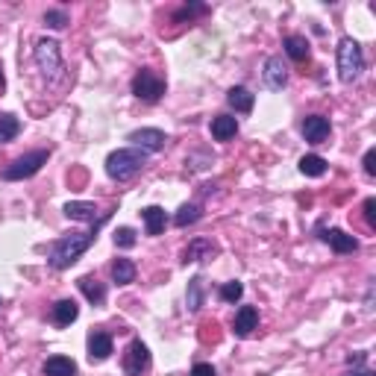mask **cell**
<instances>
[{"mask_svg": "<svg viewBox=\"0 0 376 376\" xmlns=\"http://www.w3.org/2000/svg\"><path fill=\"white\" fill-rule=\"evenodd\" d=\"M97 238V226L91 233H71V235H62L51 244V250H47V261H51L53 271H65L71 268L74 261L83 256Z\"/></svg>", "mask_w": 376, "mask_h": 376, "instance_id": "cell-1", "label": "cell"}, {"mask_svg": "<svg viewBox=\"0 0 376 376\" xmlns=\"http://www.w3.org/2000/svg\"><path fill=\"white\" fill-rule=\"evenodd\" d=\"M144 165H147V153L138 150V147H124V150H115L106 156V174L112 179H118V183L133 179Z\"/></svg>", "mask_w": 376, "mask_h": 376, "instance_id": "cell-2", "label": "cell"}, {"mask_svg": "<svg viewBox=\"0 0 376 376\" xmlns=\"http://www.w3.org/2000/svg\"><path fill=\"white\" fill-rule=\"evenodd\" d=\"M365 71V53H362V44L356 39H341L338 41V79L341 83H356Z\"/></svg>", "mask_w": 376, "mask_h": 376, "instance_id": "cell-3", "label": "cell"}, {"mask_svg": "<svg viewBox=\"0 0 376 376\" xmlns=\"http://www.w3.org/2000/svg\"><path fill=\"white\" fill-rule=\"evenodd\" d=\"M36 62H39V71L44 74L47 83H59L65 77V62H62V51L53 39H41L36 44Z\"/></svg>", "mask_w": 376, "mask_h": 376, "instance_id": "cell-4", "label": "cell"}, {"mask_svg": "<svg viewBox=\"0 0 376 376\" xmlns=\"http://www.w3.org/2000/svg\"><path fill=\"white\" fill-rule=\"evenodd\" d=\"M51 159V150H32V153H24L12 162V165L4 168V176L6 183H18V179H30V176H36L41 171V165Z\"/></svg>", "mask_w": 376, "mask_h": 376, "instance_id": "cell-5", "label": "cell"}, {"mask_svg": "<svg viewBox=\"0 0 376 376\" xmlns=\"http://www.w3.org/2000/svg\"><path fill=\"white\" fill-rule=\"evenodd\" d=\"M133 94L138 97V101H144V103H159L162 94H165V79L144 68V71H138L133 77Z\"/></svg>", "mask_w": 376, "mask_h": 376, "instance_id": "cell-6", "label": "cell"}, {"mask_svg": "<svg viewBox=\"0 0 376 376\" xmlns=\"http://www.w3.org/2000/svg\"><path fill=\"white\" fill-rule=\"evenodd\" d=\"M150 368V350H147L141 341H129V347L124 353V373L127 376H141Z\"/></svg>", "mask_w": 376, "mask_h": 376, "instance_id": "cell-7", "label": "cell"}, {"mask_svg": "<svg viewBox=\"0 0 376 376\" xmlns=\"http://www.w3.org/2000/svg\"><path fill=\"white\" fill-rule=\"evenodd\" d=\"M129 141H133V147H138V150H144V153H156V150L165 147L168 136L162 133V129L144 127V129H133V133H129Z\"/></svg>", "mask_w": 376, "mask_h": 376, "instance_id": "cell-8", "label": "cell"}, {"mask_svg": "<svg viewBox=\"0 0 376 376\" xmlns=\"http://www.w3.org/2000/svg\"><path fill=\"white\" fill-rule=\"evenodd\" d=\"M261 77H265V86H268L271 91H283L285 83H288V68L283 65L280 56H271V59L265 62V71H261Z\"/></svg>", "mask_w": 376, "mask_h": 376, "instance_id": "cell-9", "label": "cell"}, {"mask_svg": "<svg viewBox=\"0 0 376 376\" xmlns=\"http://www.w3.org/2000/svg\"><path fill=\"white\" fill-rule=\"evenodd\" d=\"M332 133V127H330V118H323V115H309L303 121V136L309 144H323L326 138H330Z\"/></svg>", "mask_w": 376, "mask_h": 376, "instance_id": "cell-10", "label": "cell"}, {"mask_svg": "<svg viewBox=\"0 0 376 376\" xmlns=\"http://www.w3.org/2000/svg\"><path fill=\"white\" fill-rule=\"evenodd\" d=\"M320 238L330 244V247L335 250V253H356L358 250V241L353 238V235H347L344 230H335V226H330V230H320Z\"/></svg>", "mask_w": 376, "mask_h": 376, "instance_id": "cell-11", "label": "cell"}, {"mask_svg": "<svg viewBox=\"0 0 376 376\" xmlns=\"http://www.w3.org/2000/svg\"><path fill=\"white\" fill-rule=\"evenodd\" d=\"M259 326V312L253 306H241L238 312H235V320H233V330L238 338H250L253 330Z\"/></svg>", "mask_w": 376, "mask_h": 376, "instance_id": "cell-12", "label": "cell"}, {"mask_svg": "<svg viewBox=\"0 0 376 376\" xmlns=\"http://www.w3.org/2000/svg\"><path fill=\"white\" fill-rule=\"evenodd\" d=\"M141 218H144L147 235H162V233H165L168 215H165V209H162V206H147V209H141Z\"/></svg>", "mask_w": 376, "mask_h": 376, "instance_id": "cell-13", "label": "cell"}, {"mask_svg": "<svg viewBox=\"0 0 376 376\" xmlns=\"http://www.w3.org/2000/svg\"><path fill=\"white\" fill-rule=\"evenodd\" d=\"M112 356V335L109 332H91L89 335V358L91 362H106Z\"/></svg>", "mask_w": 376, "mask_h": 376, "instance_id": "cell-14", "label": "cell"}, {"mask_svg": "<svg viewBox=\"0 0 376 376\" xmlns=\"http://www.w3.org/2000/svg\"><path fill=\"white\" fill-rule=\"evenodd\" d=\"M215 244H212L209 238H194L191 244H188V247L183 250V261H186V265H188V261H203V259H212V256H215Z\"/></svg>", "mask_w": 376, "mask_h": 376, "instance_id": "cell-15", "label": "cell"}, {"mask_svg": "<svg viewBox=\"0 0 376 376\" xmlns=\"http://www.w3.org/2000/svg\"><path fill=\"white\" fill-rule=\"evenodd\" d=\"M77 285H79V291L86 294V300H89L91 306H103V303H106V285L97 283L94 276H79Z\"/></svg>", "mask_w": 376, "mask_h": 376, "instance_id": "cell-16", "label": "cell"}, {"mask_svg": "<svg viewBox=\"0 0 376 376\" xmlns=\"http://www.w3.org/2000/svg\"><path fill=\"white\" fill-rule=\"evenodd\" d=\"M235 133H238V121L233 115L212 118V138L215 141H230V138H235Z\"/></svg>", "mask_w": 376, "mask_h": 376, "instance_id": "cell-17", "label": "cell"}, {"mask_svg": "<svg viewBox=\"0 0 376 376\" xmlns=\"http://www.w3.org/2000/svg\"><path fill=\"white\" fill-rule=\"evenodd\" d=\"M44 376H77V365L68 356H51L44 362Z\"/></svg>", "mask_w": 376, "mask_h": 376, "instance_id": "cell-18", "label": "cell"}, {"mask_svg": "<svg viewBox=\"0 0 376 376\" xmlns=\"http://www.w3.org/2000/svg\"><path fill=\"white\" fill-rule=\"evenodd\" d=\"M51 318H53L56 326H71V323L79 318V306H77L74 300H59V303L53 306Z\"/></svg>", "mask_w": 376, "mask_h": 376, "instance_id": "cell-19", "label": "cell"}, {"mask_svg": "<svg viewBox=\"0 0 376 376\" xmlns=\"http://www.w3.org/2000/svg\"><path fill=\"white\" fill-rule=\"evenodd\" d=\"M226 103H230L235 112H241V115H247V112H253L256 97L244 86H235V89H230V94H226Z\"/></svg>", "mask_w": 376, "mask_h": 376, "instance_id": "cell-20", "label": "cell"}, {"mask_svg": "<svg viewBox=\"0 0 376 376\" xmlns=\"http://www.w3.org/2000/svg\"><path fill=\"white\" fill-rule=\"evenodd\" d=\"M203 276H191L188 280V291H186V306H188V312H200L203 309Z\"/></svg>", "mask_w": 376, "mask_h": 376, "instance_id": "cell-21", "label": "cell"}, {"mask_svg": "<svg viewBox=\"0 0 376 376\" xmlns=\"http://www.w3.org/2000/svg\"><path fill=\"white\" fill-rule=\"evenodd\" d=\"M65 215H68L71 221H94L97 206L86 203V200H71V203H65Z\"/></svg>", "mask_w": 376, "mask_h": 376, "instance_id": "cell-22", "label": "cell"}, {"mask_svg": "<svg viewBox=\"0 0 376 376\" xmlns=\"http://www.w3.org/2000/svg\"><path fill=\"white\" fill-rule=\"evenodd\" d=\"M112 280H115L118 285L136 283V265L129 259H115L112 261Z\"/></svg>", "mask_w": 376, "mask_h": 376, "instance_id": "cell-23", "label": "cell"}, {"mask_svg": "<svg viewBox=\"0 0 376 376\" xmlns=\"http://www.w3.org/2000/svg\"><path fill=\"white\" fill-rule=\"evenodd\" d=\"M283 47H285V53H288L294 62H306V59H309V41H306L303 36H288V39L283 41Z\"/></svg>", "mask_w": 376, "mask_h": 376, "instance_id": "cell-24", "label": "cell"}, {"mask_svg": "<svg viewBox=\"0 0 376 376\" xmlns=\"http://www.w3.org/2000/svg\"><path fill=\"white\" fill-rule=\"evenodd\" d=\"M300 174L306 176H323L326 174V159L323 156H315V153H309L300 159Z\"/></svg>", "mask_w": 376, "mask_h": 376, "instance_id": "cell-25", "label": "cell"}, {"mask_svg": "<svg viewBox=\"0 0 376 376\" xmlns=\"http://www.w3.org/2000/svg\"><path fill=\"white\" fill-rule=\"evenodd\" d=\"M21 121L15 115H0V144H9L12 138H18Z\"/></svg>", "mask_w": 376, "mask_h": 376, "instance_id": "cell-26", "label": "cell"}, {"mask_svg": "<svg viewBox=\"0 0 376 376\" xmlns=\"http://www.w3.org/2000/svg\"><path fill=\"white\" fill-rule=\"evenodd\" d=\"M200 215H203V212H200V206H197V203H186V206H183V209H179L176 215H174V223H176V226L197 223V221H200Z\"/></svg>", "mask_w": 376, "mask_h": 376, "instance_id": "cell-27", "label": "cell"}, {"mask_svg": "<svg viewBox=\"0 0 376 376\" xmlns=\"http://www.w3.org/2000/svg\"><path fill=\"white\" fill-rule=\"evenodd\" d=\"M44 24L51 27V30L68 27V12H65V9H47V12H44Z\"/></svg>", "mask_w": 376, "mask_h": 376, "instance_id": "cell-28", "label": "cell"}, {"mask_svg": "<svg viewBox=\"0 0 376 376\" xmlns=\"http://www.w3.org/2000/svg\"><path fill=\"white\" fill-rule=\"evenodd\" d=\"M241 294H244V285L241 283H223L221 285V300L223 303H238Z\"/></svg>", "mask_w": 376, "mask_h": 376, "instance_id": "cell-29", "label": "cell"}, {"mask_svg": "<svg viewBox=\"0 0 376 376\" xmlns=\"http://www.w3.org/2000/svg\"><path fill=\"white\" fill-rule=\"evenodd\" d=\"M133 244H136V233L133 230H129V226H118V230H115V247H133Z\"/></svg>", "mask_w": 376, "mask_h": 376, "instance_id": "cell-30", "label": "cell"}, {"mask_svg": "<svg viewBox=\"0 0 376 376\" xmlns=\"http://www.w3.org/2000/svg\"><path fill=\"white\" fill-rule=\"evenodd\" d=\"M206 12V6L203 4H191V6H186V9H179L176 12V21H183V18H194V15H203Z\"/></svg>", "mask_w": 376, "mask_h": 376, "instance_id": "cell-31", "label": "cell"}, {"mask_svg": "<svg viewBox=\"0 0 376 376\" xmlns=\"http://www.w3.org/2000/svg\"><path fill=\"white\" fill-rule=\"evenodd\" d=\"M365 221H368V226H376V200L373 197L365 200Z\"/></svg>", "mask_w": 376, "mask_h": 376, "instance_id": "cell-32", "label": "cell"}, {"mask_svg": "<svg viewBox=\"0 0 376 376\" xmlns=\"http://www.w3.org/2000/svg\"><path fill=\"white\" fill-rule=\"evenodd\" d=\"M191 376H218V373H215V368H212V365L200 362V365H194V368H191Z\"/></svg>", "mask_w": 376, "mask_h": 376, "instance_id": "cell-33", "label": "cell"}, {"mask_svg": "<svg viewBox=\"0 0 376 376\" xmlns=\"http://www.w3.org/2000/svg\"><path fill=\"white\" fill-rule=\"evenodd\" d=\"M365 174H368V176L376 174V150H368V153H365Z\"/></svg>", "mask_w": 376, "mask_h": 376, "instance_id": "cell-34", "label": "cell"}, {"mask_svg": "<svg viewBox=\"0 0 376 376\" xmlns=\"http://www.w3.org/2000/svg\"><path fill=\"white\" fill-rule=\"evenodd\" d=\"M365 353H356V356H350V365H365Z\"/></svg>", "mask_w": 376, "mask_h": 376, "instance_id": "cell-35", "label": "cell"}, {"mask_svg": "<svg viewBox=\"0 0 376 376\" xmlns=\"http://www.w3.org/2000/svg\"><path fill=\"white\" fill-rule=\"evenodd\" d=\"M344 376H373V373L370 370H347Z\"/></svg>", "mask_w": 376, "mask_h": 376, "instance_id": "cell-36", "label": "cell"}, {"mask_svg": "<svg viewBox=\"0 0 376 376\" xmlns=\"http://www.w3.org/2000/svg\"><path fill=\"white\" fill-rule=\"evenodd\" d=\"M4 83H6V79H4V68H0V89H4Z\"/></svg>", "mask_w": 376, "mask_h": 376, "instance_id": "cell-37", "label": "cell"}, {"mask_svg": "<svg viewBox=\"0 0 376 376\" xmlns=\"http://www.w3.org/2000/svg\"><path fill=\"white\" fill-rule=\"evenodd\" d=\"M0 306H4V300H0Z\"/></svg>", "mask_w": 376, "mask_h": 376, "instance_id": "cell-38", "label": "cell"}]
</instances>
